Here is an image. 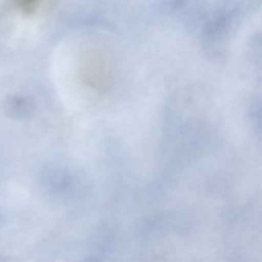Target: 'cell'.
<instances>
[{"instance_id": "6da1fadb", "label": "cell", "mask_w": 262, "mask_h": 262, "mask_svg": "<svg viewBox=\"0 0 262 262\" xmlns=\"http://www.w3.org/2000/svg\"><path fill=\"white\" fill-rule=\"evenodd\" d=\"M240 9L237 7L228 8L219 12L215 17L208 24L205 39L207 48L214 54H219L224 50L225 39L229 37L233 27L239 18Z\"/></svg>"}, {"instance_id": "7a4b0ae2", "label": "cell", "mask_w": 262, "mask_h": 262, "mask_svg": "<svg viewBox=\"0 0 262 262\" xmlns=\"http://www.w3.org/2000/svg\"><path fill=\"white\" fill-rule=\"evenodd\" d=\"M42 182L47 191L54 195H63L72 191V176L61 168H50L46 171Z\"/></svg>"}, {"instance_id": "3957f363", "label": "cell", "mask_w": 262, "mask_h": 262, "mask_svg": "<svg viewBox=\"0 0 262 262\" xmlns=\"http://www.w3.org/2000/svg\"><path fill=\"white\" fill-rule=\"evenodd\" d=\"M6 110L10 116L24 117L31 111L32 102L26 97L14 96L7 100Z\"/></svg>"}]
</instances>
